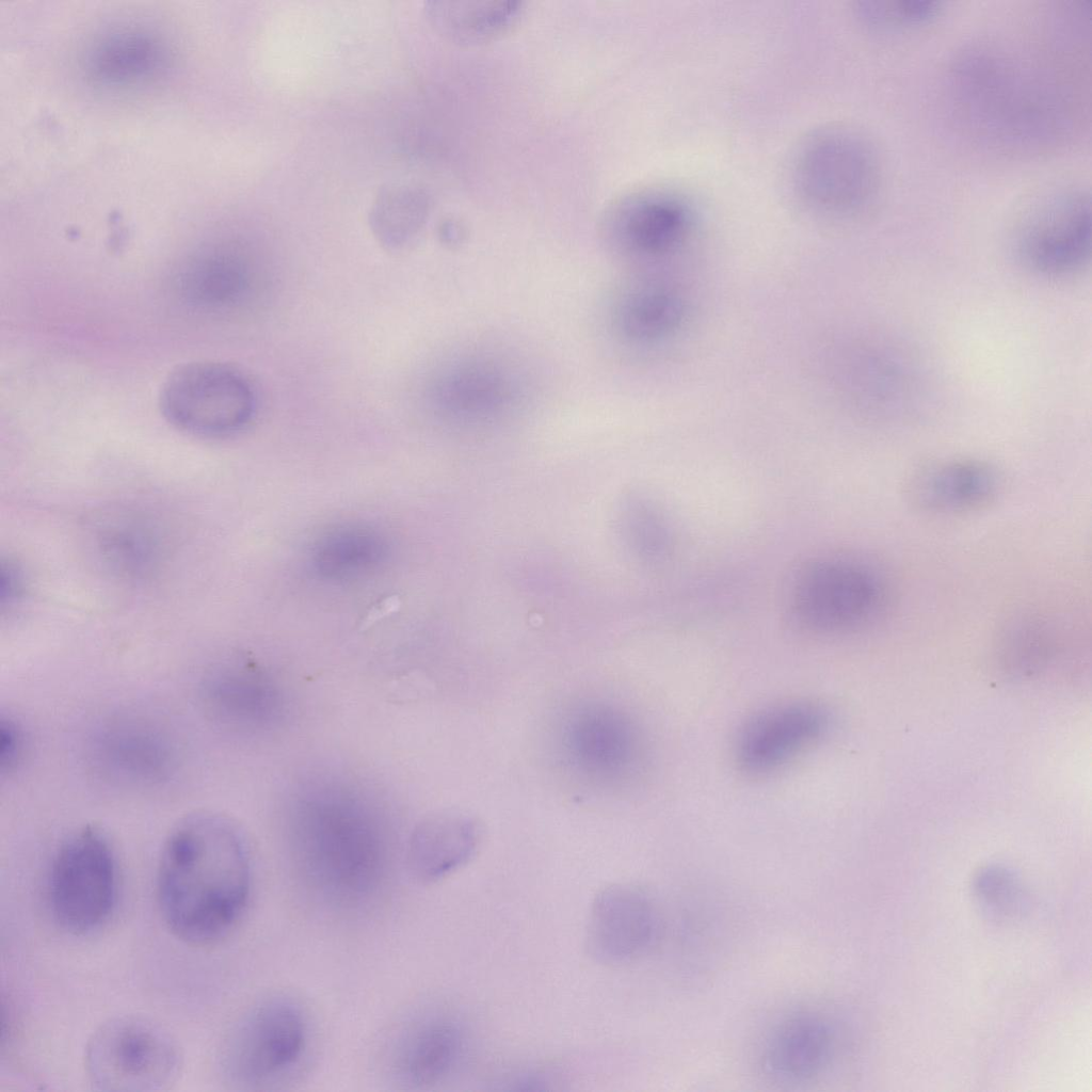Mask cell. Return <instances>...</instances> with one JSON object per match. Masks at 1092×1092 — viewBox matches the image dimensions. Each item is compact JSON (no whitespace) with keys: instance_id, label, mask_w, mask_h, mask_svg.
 <instances>
[{"instance_id":"e0dca14e","label":"cell","mask_w":1092,"mask_h":1092,"mask_svg":"<svg viewBox=\"0 0 1092 1092\" xmlns=\"http://www.w3.org/2000/svg\"><path fill=\"white\" fill-rule=\"evenodd\" d=\"M200 696L215 722L242 734L267 733L286 712L279 685L248 660H230L213 668L203 680Z\"/></svg>"},{"instance_id":"4316f807","label":"cell","mask_w":1092,"mask_h":1092,"mask_svg":"<svg viewBox=\"0 0 1092 1092\" xmlns=\"http://www.w3.org/2000/svg\"><path fill=\"white\" fill-rule=\"evenodd\" d=\"M429 215V200L412 187L384 189L374 203L369 224L378 242L389 252L407 248L418 238Z\"/></svg>"},{"instance_id":"ba28073f","label":"cell","mask_w":1092,"mask_h":1092,"mask_svg":"<svg viewBox=\"0 0 1092 1092\" xmlns=\"http://www.w3.org/2000/svg\"><path fill=\"white\" fill-rule=\"evenodd\" d=\"M309 1042V1021L299 1002L280 995L263 998L243 1014L224 1041L223 1077L240 1090L284 1082L303 1064Z\"/></svg>"},{"instance_id":"7402d4cb","label":"cell","mask_w":1092,"mask_h":1092,"mask_svg":"<svg viewBox=\"0 0 1092 1092\" xmlns=\"http://www.w3.org/2000/svg\"><path fill=\"white\" fill-rule=\"evenodd\" d=\"M94 757L103 772L136 785L162 780L174 764V749L163 733L147 723L124 720L96 737Z\"/></svg>"},{"instance_id":"ffe728a7","label":"cell","mask_w":1092,"mask_h":1092,"mask_svg":"<svg viewBox=\"0 0 1092 1092\" xmlns=\"http://www.w3.org/2000/svg\"><path fill=\"white\" fill-rule=\"evenodd\" d=\"M255 282V268L238 244H207L184 260L174 280L176 294L190 307L221 311L242 303Z\"/></svg>"},{"instance_id":"484cf974","label":"cell","mask_w":1092,"mask_h":1092,"mask_svg":"<svg viewBox=\"0 0 1092 1092\" xmlns=\"http://www.w3.org/2000/svg\"><path fill=\"white\" fill-rule=\"evenodd\" d=\"M425 15L441 35L457 43L495 38L521 17L524 4L514 1H430Z\"/></svg>"},{"instance_id":"7c38bea8","label":"cell","mask_w":1092,"mask_h":1092,"mask_svg":"<svg viewBox=\"0 0 1092 1092\" xmlns=\"http://www.w3.org/2000/svg\"><path fill=\"white\" fill-rule=\"evenodd\" d=\"M159 405L164 418L178 430L220 438L240 432L252 421L257 398L251 381L237 368L194 362L167 376Z\"/></svg>"},{"instance_id":"83f0119b","label":"cell","mask_w":1092,"mask_h":1092,"mask_svg":"<svg viewBox=\"0 0 1092 1092\" xmlns=\"http://www.w3.org/2000/svg\"><path fill=\"white\" fill-rule=\"evenodd\" d=\"M941 11V2L928 0H866L855 6L862 23L876 31L919 28L936 18Z\"/></svg>"},{"instance_id":"3957f363","label":"cell","mask_w":1092,"mask_h":1092,"mask_svg":"<svg viewBox=\"0 0 1092 1092\" xmlns=\"http://www.w3.org/2000/svg\"><path fill=\"white\" fill-rule=\"evenodd\" d=\"M1041 65L1022 62L995 42L963 51L952 66L954 102L986 139L1006 146H1047L1072 128L1069 85Z\"/></svg>"},{"instance_id":"5bb4252c","label":"cell","mask_w":1092,"mask_h":1092,"mask_svg":"<svg viewBox=\"0 0 1092 1092\" xmlns=\"http://www.w3.org/2000/svg\"><path fill=\"white\" fill-rule=\"evenodd\" d=\"M1021 262L1043 277L1081 271L1091 255V199L1081 189L1053 193L1022 220L1014 236Z\"/></svg>"},{"instance_id":"d6986e66","label":"cell","mask_w":1092,"mask_h":1092,"mask_svg":"<svg viewBox=\"0 0 1092 1092\" xmlns=\"http://www.w3.org/2000/svg\"><path fill=\"white\" fill-rule=\"evenodd\" d=\"M1002 488V475L992 463L951 457L915 469L906 479L904 494L921 512L958 515L986 508L996 501Z\"/></svg>"},{"instance_id":"7a4b0ae2","label":"cell","mask_w":1092,"mask_h":1092,"mask_svg":"<svg viewBox=\"0 0 1092 1092\" xmlns=\"http://www.w3.org/2000/svg\"><path fill=\"white\" fill-rule=\"evenodd\" d=\"M251 880L238 826L210 812L189 815L175 824L160 853L156 886L162 918L186 943L215 942L243 914Z\"/></svg>"},{"instance_id":"9c48e42d","label":"cell","mask_w":1092,"mask_h":1092,"mask_svg":"<svg viewBox=\"0 0 1092 1092\" xmlns=\"http://www.w3.org/2000/svg\"><path fill=\"white\" fill-rule=\"evenodd\" d=\"M182 1067L176 1039L159 1023L122 1015L101 1024L87 1041L85 1071L99 1091L168 1089Z\"/></svg>"},{"instance_id":"9a60e30c","label":"cell","mask_w":1092,"mask_h":1092,"mask_svg":"<svg viewBox=\"0 0 1092 1092\" xmlns=\"http://www.w3.org/2000/svg\"><path fill=\"white\" fill-rule=\"evenodd\" d=\"M833 727L828 707L810 700H790L761 708L739 727L735 760L743 772L774 773L819 743Z\"/></svg>"},{"instance_id":"8fae6325","label":"cell","mask_w":1092,"mask_h":1092,"mask_svg":"<svg viewBox=\"0 0 1092 1092\" xmlns=\"http://www.w3.org/2000/svg\"><path fill=\"white\" fill-rule=\"evenodd\" d=\"M557 738L560 756L572 773L596 787L623 786L642 764L640 727L613 703L574 704L560 719Z\"/></svg>"},{"instance_id":"2e32d148","label":"cell","mask_w":1092,"mask_h":1092,"mask_svg":"<svg viewBox=\"0 0 1092 1092\" xmlns=\"http://www.w3.org/2000/svg\"><path fill=\"white\" fill-rule=\"evenodd\" d=\"M459 1025L438 1013L406 1016L386 1039L382 1066L388 1082L403 1090L431 1089L445 1082L463 1051Z\"/></svg>"},{"instance_id":"d4e9b609","label":"cell","mask_w":1092,"mask_h":1092,"mask_svg":"<svg viewBox=\"0 0 1092 1092\" xmlns=\"http://www.w3.org/2000/svg\"><path fill=\"white\" fill-rule=\"evenodd\" d=\"M385 536L366 525L347 524L323 532L312 543L309 564L314 574L330 582H346L369 575L388 556Z\"/></svg>"},{"instance_id":"cb8c5ba5","label":"cell","mask_w":1092,"mask_h":1092,"mask_svg":"<svg viewBox=\"0 0 1092 1092\" xmlns=\"http://www.w3.org/2000/svg\"><path fill=\"white\" fill-rule=\"evenodd\" d=\"M685 317V303L672 286L656 280L626 285L609 308L614 336L633 347L654 344L671 336Z\"/></svg>"},{"instance_id":"277c9868","label":"cell","mask_w":1092,"mask_h":1092,"mask_svg":"<svg viewBox=\"0 0 1092 1092\" xmlns=\"http://www.w3.org/2000/svg\"><path fill=\"white\" fill-rule=\"evenodd\" d=\"M181 50L167 27L143 16L100 23L79 43L73 68L80 84L106 98H134L166 85Z\"/></svg>"},{"instance_id":"603a6c76","label":"cell","mask_w":1092,"mask_h":1092,"mask_svg":"<svg viewBox=\"0 0 1092 1092\" xmlns=\"http://www.w3.org/2000/svg\"><path fill=\"white\" fill-rule=\"evenodd\" d=\"M480 825L468 815L443 812L422 819L413 829L405 862L415 879L434 882L464 866L475 854Z\"/></svg>"},{"instance_id":"8992f818","label":"cell","mask_w":1092,"mask_h":1092,"mask_svg":"<svg viewBox=\"0 0 1092 1092\" xmlns=\"http://www.w3.org/2000/svg\"><path fill=\"white\" fill-rule=\"evenodd\" d=\"M531 380L519 362L492 348L473 347L443 362L427 385V402L443 421L485 428L511 420L531 400Z\"/></svg>"},{"instance_id":"44dd1931","label":"cell","mask_w":1092,"mask_h":1092,"mask_svg":"<svg viewBox=\"0 0 1092 1092\" xmlns=\"http://www.w3.org/2000/svg\"><path fill=\"white\" fill-rule=\"evenodd\" d=\"M835 1044L834 1028L824 1016L798 1012L783 1019L768 1035L761 1066L778 1081H806L830 1065Z\"/></svg>"},{"instance_id":"6da1fadb","label":"cell","mask_w":1092,"mask_h":1092,"mask_svg":"<svg viewBox=\"0 0 1092 1092\" xmlns=\"http://www.w3.org/2000/svg\"><path fill=\"white\" fill-rule=\"evenodd\" d=\"M358 789L342 780L311 778L294 791L287 808L294 867L307 888L334 906L369 901L389 870L386 823Z\"/></svg>"},{"instance_id":"52a82bcc","label":"cell","mask_w":1092,"mask_h":1092,"mask_svg":"<svg viewBox=\"0 0 1092 1092\" xmlns=\"http://www.w3.org/2000/svg\"><path fill=\"white\" fill-rule=\"evenodd\" d=\"M894 587L877 560L842 555L808 565L791 592L794 620L824 633L857 631L883 620L893 606Z\"/></svg>"},{"instance_id":"4fadbf2b","label":"cell","mask_w":1092,"mask_h":1092,"mask_svg":"<svg viewBox=\"0 0 1092 1092\" xmlns=\"http://www.w3.org/2000/svg\"><path fill=\"white\" fill-rule=\"evenodd\" d=\"M695 212L682 193L647 187L617 197L606 210L601 235L616 258L629 261L660 259L691 235Z\"/></svg>"},{"instance_id":"f1b7e54d","label":"cell","mask_w":1092,"mask_h":1092,"mask_svg":"<svg viewBox=\"0 0 1092 1092\" xmlns=\"http://www.w3.org/2000/svg\"><path fill=\"white\" fill-rule=\"evenodd\" d=\"M975 895L981 906L996 917H1012L1024 908V890L1015 876L1001 867L982 870L975 881Z\"/></svg>"},{"instance_id":"f546056e","label":"cell","mask_w":1092,"mask_h":1092,"mask_svg":"<svg viewBox=\"0 0 1092 1092\" xmlns=\"http://www.w3.org/2000/svg\"><path fill=\"white\" fill-rule=\"evenodd\" d=\"M23 734L11 719L2 720L0 726V765L2 771H12L20 761L23 750Z\"/></svg>"},{"instance_id":"ac0fdd59","label":"cell","mask_w":1092,"mask_h":1092,"mask_svg":"<svg viewBox=\"0 0 1092 1092\" xmlns=\"http://www.w3.org/2000/svg\"><path fill=\"white\" fill-rule=\"evenodd\" d=\"M659 924L657 910L646 894L630 885L613 884L593 899L585 948L600 964H627L654 946Z\"/></svg>"},{"instance_id":"5b68a950","label":"cell","mask_w":1092,"mask_h":1092,"mask_svg":"<svg viewBox=\"0 0 1092 1092\" xmlns=\"http://www.w3.org/2000/svg\"><path fill=\"white\" fill-rule=\"evenodd\" d=\"M790 182L798 202L810 213L847 219L876 202L882 167L873 145L862 133L842 125H825L799 143Z\"/></svg>"},{"instance_id":"30bf717a","label":"cell","mask_w":1092,"mask_h":1092,"mask_svg":"<svg viewBox=\"0 0 1092 1092\" xmlns=\"http://www.w3.org/2000/svg\"><path fill=\"white\" fill-rule=\"evenodd\" d=\"M117 895V864L107 835L96 826L71 833L57 849L47 897L55 922L71 934H86L110 916Z\"/></svg>"}]
</instances>
